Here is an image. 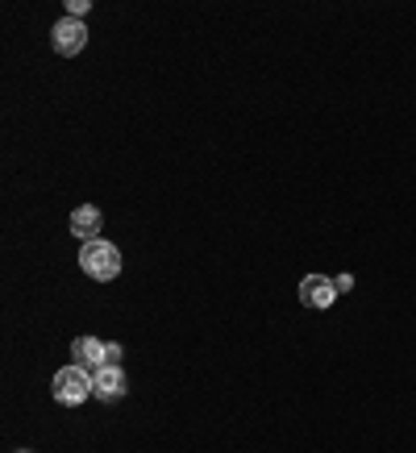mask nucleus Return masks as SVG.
Wrapping results in <instances>:
<instances>
[{"label":"nucleus","mask_w":416,"mask_h":453,"mask_svg":"<svg viewBox=\"0 0 416 453\" xmlns=\"http://www.w3.org/2000/svg\"><path fill=\"white\" fill-rule=\"evenodd\" d=\"M80 266H83V275L109 283V279L121 275V254H117V246H112V242H100V237H96V242H83Z\"/></svg>","instance_id":"1"},{"label":"nucleus","mask_w":416,"mask_h":453,"mask_svg":"<svg viewBox=\"0 0 416 453\" xmlns=\"http://www.w3.org/2000/svg\"><path fill=\"white\" fill-rule=\"evenodd\" d=\"M50 391H55L58 403H67V408H75V403H83V399L92 395V374L83 371V366H63V371L55 374V383H50Z\"/></svg>","instance_id":"2"},{"label":"nucleus","mask_w":416,"mask_h":453,"mask_svg":"<svg viewBox=\"0 0 416 453\" xmlns=\"http://www.w3.org/2000/svg\"><path fill=\"white\" fill-rule=\"evenodd\" d=\"M50 42H55V50L63 58H75L88 46V26H83L80 17H63V21H55V29H50Z\"/></svg>","instance_id":"3"},{"label":"nucleus","mask_w":416,"mask_h":453,"mask_svg":"<svg viewBox=\"0 0 416 453\" xmlns=\"http://www.w3.org/2000/svg\"><path fill=\"white\" fill-rule=\"evenodd\" d=\"M333 300H337V283H333V279H325V275L300 279V303H304V308H317V312H325Z\"/></svg>","instance_id":"4"},{"label":"nucleus","mask_w":416,"mask_h":453,"mask_svg":"<svg viewBox=\"0 0 416 453\" xmlns=\"http://www.w3.org/2000/svg\"><path fill=\"white\" fill-rule=\"evenodd\" d=\"M71 357H75V366H83L88 374H96L104 366V342L96 337H75L71 342Z\"/></svg>","instance_id":"5"},{"label":"nucleus","mask_w":416,"mask_h":453,"mask_svg":"<svg viewBox=\"0 0 416 453\" xmlns=\"http://www.w3.org/2000/svg\"><path fill=\"white\" fill-rule=\"evenodd\" d=\"M92 395L96 399H121L125 395V371L121 366H100L92 374Z\"/></svg>","instance_id":"6"},{"label":"nucleus","mask_w":416,"mask_h":453,"mask_svg":"<svg viewBox=\"0 0 416 453\" xmlns=\"http://www.w3.org/2000/svg\"><path fill=\"white\" fill-rule=\"evenodd\" d=\"M100 225H104V217H100L96 204H83V208H75V212H71V234L80 237V242H96Z\"/></svg>","instance_id":"7"},{"label":"nucleus","mask_w":416,"mask_h":453,"mask_svg":"<svg viewBox=\"0 0 416 453\" xmlns=\"http://www.w3.org/2000/svg\"><path fill=\"white\" fill-rule=\"evenodd\" d=\"M121 357H125V349L117 342H104V366H121Z\"/></svg>","instance_id":"8"},{"label":"nucleus","mask_w":416,"mask_h":453,"mask_svg":"<svg viewBox=\"0 0 416 453\" xmlns=\"http://www.w3.org/2000/svg\"><path fill=\"white\" fill-rule=\"evenodd\" d=\"M88 9H92L88 0H67V13H71V17H83V13H88Z\"/></svg>","instance_id":"9"},{"label":"nucleus","mask_w":416,"mask_h":453,"mask_svg":"<svg viewBox=\"0 0 416 453\" xmlns=\"http://www.w3.org/2000/svg\"><path fill=\"white\" fill-rule=\"evenodd\" d=\"M21 453H29V449H21Z\"/></svg>","instance_id":"10"}]
</instances>
